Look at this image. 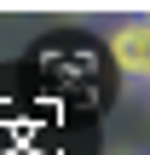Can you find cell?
<instances>
[{"label": "cell", "instance_id": "cell-1", "mask_svg": "<svg viewBox=\"0 0 150 155\" xmlns=\"http://www.w3.org/2000/svg\"><path fill=\"white\" fill-rule=\"evenodd\" d=\"M110 58H116V69H121V86H127L133 98H145L150 92V17L145 12H133V17L110 35Z\"/></svg>", "mask_w": 150, "mask_h": 155}]
</instances>
